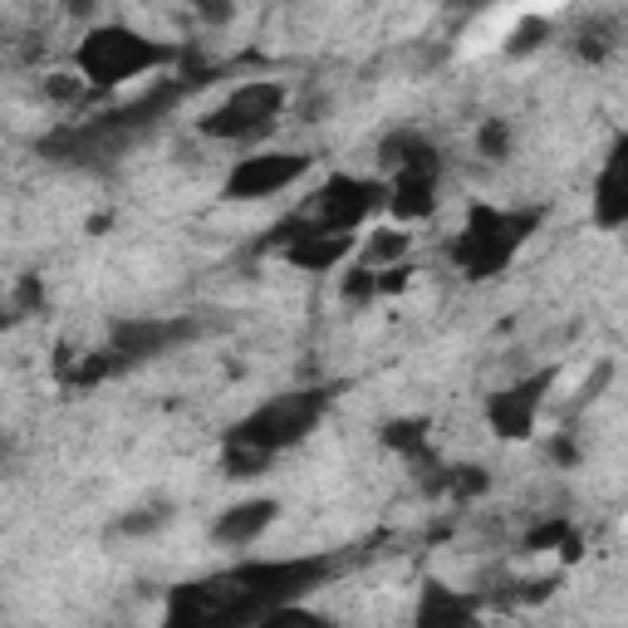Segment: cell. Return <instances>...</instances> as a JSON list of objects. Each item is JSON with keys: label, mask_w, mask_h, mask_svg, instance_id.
I'll list each match as a JSON object with an SVG mask.
<instances>
[{"label": "cell", "mask_w": 628, "mask_h": 628, "mask_svg": "<svg viewBox=\"0 0 628 628\" xmlns=\"http://www.w3.org/2000/svg\"><path fill=\"white\" fill-rule=\"evenodd\" d=\"M270 516H276L270 501H260V506H241V511H231V516L216 525V535H222V541H250V535H256Z\"/></svg>", "instance_id": "obj_1"}]
</instances>
